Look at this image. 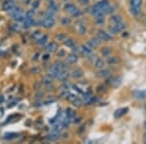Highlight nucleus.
Listing matches in <instances>:
<instances>
[{
	"instance_id": "nucleus-1",
	"label": "nucleus",
	"mask_w": 146,
	"mask_h": 144,
	"mask_svg": "<svg viewBox=\"0 0 146 144\" xmlns=\"http://www.w3.org/2000/svg\"><path fill=\"white\" fill-rule=\"evenodd\" d=\"M64 10L66 11L67 13H69L71 16H73V17H78V16H80L82 14L81 11H80L77 7H75L73 4H70V3H68L64 6Z\"/></svg>"
},
{
	"instance_id": "nucleus-2",
	"label": "nucleus",
	"mask_w": 146,
	"mask_h": 144,
	"mask_svg": "<svg viewBox=\"0 0 146 144\" xmlns=\"http://www.w3.org/2000/svg\"><path fill=\"white\" fill-rule=\"evenodd\" d=\"M55 20H54L52 17H46L45 19H44L43 21H42V25H43L45 28H52L54 27V25H55Z\"/></svg>"
},
{
	"instance_id": "nucleus-3",
	"label": "nucleus",
	"mask_w": 146,
	"mask_h": 144,
	"mask_svg": "<svg viewBox=\"0 0 146 144\" xmlns=\"http://www.w3.org/2000/svg\"><path fill=\"white\" fill-rule=\"evenodd\" d=\"M98 38L100 40H103V41H109V40L113 39L112 35L106 32L105 30H98Z\"/></svg>"
},
{
	"instance_id": "nucleus-4",
	"label": "nucleus",
	"mask_w": 146,
	"mask_h": 144,
	"mask_svg": "<svg viewBox=\"0 0 146 144\" xmlns=\"http://www.w3.org/2000/svg\"><path fill=\"white\" fill-rule=\"evenodd\" d=\"M125 28H126V25L121 22V23H116V25H113L111 27V30H112L113 33H118V32H121L122 30H124Z\"/></svg>"
},
{
	"instance_id": "nucleus-5",
	"label": "nucleus",
	"mask_w": 146,
	"mask_h": 144,
	"mask_svg": "<svg viewBox=\"0 0 146 144\" xmlns=\"http://www.w3.org/2000/svg\"><path fill=\"white\" fill-rule=\"evenodd\" d=\"M48 2H49V3H48L49 11H51L52 13H56V12H58L60 8H58V4H56L54 0H49Z\"/></svg>"
},
{
	"instance_id": "nucleus-6",
	"label": "nucleus",
	"mask_w": 146,
	"mask_h": 144,
	"mask_svg": "<svg viewBox=\"0 0 146 144\" xmlns=\"http://www.w3.org/2000/svg\"><path fill=\"white\" fill-rule=\"evenodd\" d=\"M10 12H11V17L13 18L14 20L17 19L18 17H20L21 15H23V11L20 7H15V8L12 9Z\"/></svg>"
},
{
	"instance_id": "nucleus-7",
	"label": "nucleus",
	"mask_w": 146,
	"mask_h": 144,
	"mask_svg": "<svg viewBox=\"0 0 146 144\" xmlns=\"http://www.w3.org/2000/svg\"><path fill=\"white\" fill-rule=\"evenodd\" d=\"M16 7L15 5V1L14 0H9V1L5 2V3L3 4V10L4 11H7V12H10L12 9H14Z\"/></svg>"
},
{
	"instance_id": "nucleus-8",
	"label": "nucleus",
	"mask_w": 146,
	"mask_h": 144,
	"mask_svg": "<svg viewBox=\"0 0 146 144\" xmlns=\"http://www.w3.org/2000/svg\"><path fill=\"white\" fill-rule=\"evenodd\" d=\"M23 27L25 28H29L30 27L34 25V19L33 18H25V21L23 22Z\"/></svg>"
},
{
	"instance_id": "nucleus-9",
	"label": "nucleus",
	"mask_w": 146,
	"mask_h": 144,
	"mask_svg": "<svg viewBox=\"0 0 146 144\" xmlns=\"http://www.w3.org/2000/svg\"><path fill=\"white\" fill-rule=\"evenodd\" d=\"M56 49H58V44L56 42H50L46 47V50L48 53H53V52H56Z\"/></svg>"
},
{
	"instance_id": "nucleus-10",
	"label": "nucleus",
	"mask_w": 146,
	"mask_h": 144,
	"mask_svg": "<svg viewBox=\"0 0 146 144\" xmlns=\"http://www.w3.org/2000/svg\"><path fill=\"white\" fill-rule=\"evenodd\" d=\"M128 110H129V108H128V107L120 108V109L116 110V111H115V113H114L115 118H120V117H122L123 115H125L127 112H128Z\"/></svg>"
},
{
	"instance_id": "nucleus-11",
	"label": "nucleus",
	"mask_w": 146,
	"mask_h": 144,
	"mask_svg": "<svg viewBox=\"0 0 146 144\" xmlns=\"http://www.w3.org/2000/svg\"><path fill=\"white\" fill-rule=\"evenodd\" d=\"M71 75H72L73 78H75V79H80V78L83 77L84 73L81 69H80V68H76V69H74L72 71Z\"/></svg>"
},
{
	"instance_id": "nucleus-12",
	"label": "nucleus",
	"mask_w": 146,
	"mask_h": 144,
	"mask_svg": "<svg viewBox=\"0 0 146 144\" xmlns=\"http://www.w3.org/2000/svg\"><path fill=\"white\" fill-rule=\"evenodd\" d=\"M77 60H78V56L76 55L75 53H72V54H70V55H68L67 56V61H68V63H75V62H77Z\"/></svg>"
},
{
	"instance_id": "nucleus-13",
	"label": "nucleus",
	"mask_w": 146,
	"mask_h": 144,
	"mask_svg": "<svg viewBox=\"0 0 146 144\" xmlns=\"http://www.w3.org/2000/svg\"><path fill=\"white\" fill-rule=\"evenodd\" d=\"M88 45L91 47L92 49H95L98 46V45H100V40L96 39V38H92V39L89 40Z\"/></svg>"
},
{
	"instance_id": "nucleus-14",
	"label": "nucleus",
	"mask_w": 146,
	"mask_h": 144,
	"mask_svg": "<svg viewBox=\"0 0 146 144\" xmlns=\"http://www.w3.org/2000/svg\"><path fill=\"white\" fill-rule=\"evenodd\" d=\"M49 37L47 35H42L39 39H37V45L39 46H44V45L47 44V41H48Z\"/></svg>"
},
{
	"instance_id": "nucleus-15",
	"label": "nucleus",
	"mask_w": 146,
	"mask_h": 144,
	"mask_svg": "<svg viewBox=\"0 0 146 144\" xmlns=\"http://www.w3.org/2000/svg\"><path fill=\"white\" fill-rule=\"evenodd\" d=\"M135 96L138 100H144V98H146V90H144V91L135 92Z\"/></svg>"
},
{
	"instance_id": "nucleus-16",
	"label": "nucleus",
	"mask_w": 146,
	"mask_h": 144,
	"mask_svg": "<svg viewBox=\"0 0 146 144\" xmlns=\"http://www.w3.org/2000/svg\"><path fill=\"white\" fill-rule=\"evenodd\" d=\"M81 51H82V53L85 54V55H87V56H89V55H91L92 54V48L90 46H86V45H83V46H81Z\"/></svg>"
},
{
	"instance_id": "nucleus-17",
	"label": "nucleus",
	"mask_w": 146,
	"mask_h": 144,
	"mask_svg": "<svg viewBox=\"0 0 146 144\" xmlns=\"http://www.w3.org/2000/svg\"><path fill=\"white\" fill-rule=\"evenodd\" d=\"M98 76L100 78H106L109 76V71L106 69L101 68V69H100V71L98 72Z\"/></svg>"
},
{
	"instance_id": "nucleus-18",
	"label": "nucleus",
	"mask_w": 146,
	"mask_h": 144,
	"mask_svg": "<svg viewBox=\"0 0 146 144\" xmlns=\"http://www.w3.org/2000/svg\"><path fill=\"white\" fill-rule=\"evenodd\" d=\"M67 77H68V73H67L66 70H62L56 78L60 79V80H62V81H65V80L67 79Z\"/></svg>"
},
{
	"instance_id": "nucleus-19",
	"label": "nucleus",
	"mask_w": 146,
	"mask_h": 144,
	"mask_svg": "<svg viewBox=\"0 0 146 144\" xmlns=\"http://www.w3.org/2000/svg\"><path fill=\"white\" fill-rule=\"evenodd\" d=\"M50 138L54 141L58 140V139L60 138V133H58V131H55V129H53V131L50 133Z\"/></svg>"
},
{
	"instance_id": "nucleus-20",
	"label": "nucleus",
	"mask_w": 146,
	"mask_h": 144,
	"mask_svg": "<svg viewBox=\"0 0 146 144\" xmlns=\"http://www.w3.org/2000/svg\"><path fill=\"white\" fill-rule=\"evenodd\" d=\"M104 64H105L104 61L101 60V58H98L95 62V66L98 68V69H101V68H103L104 67Z\"/></svg>"
},
{
	"instance_id": "nucleus-21",
	"label": "nucleus",
	"mask_w": 146,
	"mask_h": 144,
	"mask_svg": "<svg viewBox=\"0 0 146 144\" xmlns=\"http://www.w3.org/2000/svg\"><path fill=\"white\" fill-rule=\"evenodd\" d=\"M19 136V133H6L4 135V138L7 139V140H11V139H15L17 138Z\"/></svg>"
},
{
	"instance_id": "nucleus-22",
	"label": "nucleus",
	"mask_w": 146,
	"mask_h": 144,
	"mask_svg": "<svg viewBox=\"0 0 146 144\" xmlns=\"http://www.w3.org/2000/svg\"><path fill=\"white\" fill-rule=\"evenodd\" d=\"M64 44H65V46L69 47V48H73L76 43H75V40L70 39V38H66L64 40Z\"/></svg>"
},
{
	"instance_id": "nucleus-23",
	"label": "nucleus",
	"mask_w": 146,
	"mask_h": 144,
	"mask_svg": "<svg viewBox=\"0 0 146 144\" xmlns=\"http://www.w3.org/2000/svg\"><path fill=\"white\" fill-rule=\"evenodd\" d=\"M110 21H111L114 25H116V23H119L122 22V18H121V16H119V15H114L111 17V20Z\"/></svg>"
},
{
	"instance_id": "nucleus-24",
	"label": "nucleus",
	"mask_w": 146,
	"mask_h": 144,
	"mask_svg": "<svg viewBox=\"0 0 146 144\" xmlns=\"http://www.w3.org/2000/svg\"><path fill=\"white\" fill-rule=\"evenodd\" d=\"M77 31H78V33L80 35H83L86 32V27L84 25H82V23H80L78 27H77Z\"/></svg>"
},
{
	"instance_id": "nucleus-25",
	"label": "nucleus",
	"mask_w": 146,
	"mask_h": 144,
	"mask_svg": "<svg viewBox=\"0 0 146 144\" xmlns=\"http://www.w3.org/2000/svg\"><path fill=\"white\" fill-rule=\"evenodd\" d=\"M111 54V49L110 48H107V47H105V48H102L101 49V55L104 56H108Z\"/></svg>"
},
{
	"instance_id": "nucleus-26",
	"label": "nucleus",
	"mask_w": 146,
	"mask_h": 144,
	"mask_svg": "<svg viewBox=\"0 0 146 144\" xmlns=\"http://www.w3.org/2000/svg\"><path fill=\"white\" fill-rule=\"evenodd\" d=\"M44 83L46 84V86H49V85H51L53 83V76L52 75H48V76H46L44 78Z\"/></svg>"
},
{
	"instance_id": "nucleus-27",
	"label": "nucleus",
	"mask_w": 146,
	"mask_h": 144,
	"mask_svg": "<svg viewBox=\"0 0 146 144\" xmlns=\"http://www.w3.org/2000/svg\"><path fill=\"white\" fill-rule=\"evenodd\" d=\"M75 116V112L73 111L72 109H70V108H67L66 109V117L68 118V119L71 120L72 118H74Z\"/></svg>"
},
{
	"instance_id": "nucleus-28",
	"label": "nucleus",
	"mask_w": 146,
	"mask_h": 144,
	"mask_svg": "<svg viewBox=\"0 0 146 144\" xmlns=\"http://www.w3.org/2000/svg\"><path fill=\"white\" fill-rule=\"evenodd\" d=\"M131 6L139 8L141 6V4H142V0H131Z\"/></svg>"
},
{
	"instance_id": "nucleus-29",
	"label": "nucleus",
	"mask_w": 146,
	"mask_h": 144,
	"mask_svg": "<svg viewBox=\"0 0 146 144\" xmlns=\"http://www.w3.org/2000/svg\"><path fill=\"white\" fill-rule=\"evenodd\" d=\"M129 11H131V13L133 14V15H138V14H139V8H137V7L131 6Z\"/></svg>"
},
{
	"instance_id": "nucleus-30",
	"label": "nucleus",
	"mask_w": 146,
	"mask_h": 144,
	"mask_svg": "<svg viewBox=\"0 0 146 144\" xmlns=\"http://www.w3.org/2000/svg\"><path fill=\"white\" fill-rule=\"evenodd\" d=\"M117 61H118V58H115V56H112V58H109L107 60V62L109 63V64H113V63H117Z\"/></svg>"
},
{
	"instance_id": "nucleus-31",
	"label": "nucleus",
	"mask_w": 146,
	"mask_h": 144,
	"mask_svg": "<svg viewBox=\"0 0 146 144\" xmlns=\"http://www.w3.org/2000/svg\"><path fill=\"white\" fill-rule=\"evenodd\" d=\"M56 39L60 40V41L64 42V40L66 39V36H65V34H63V33H60V34L56 35Z\"/></svg>"
},
{
	"instance_id": "nucleus-32",
	"label": "nucleus",
	"mask_w": 146,
	"mask_h": 144,
	"mask_svg": "<svg viewBox=\"0 0 146 144\" xmlns=\"http://www.w3.org/2000/svg\"><path fill=\"white\" fill-rule=\"evenodd\" d=\"M96 23H98V25H103L104 23V19H103V16L102 17H96Z\"/></svg>"
},
{
	"instance_id": "nucleus-33",
	"label": "nucleus",
	"mask_w": 146,
	"mask_h": 144,
	"mask_svg": "<svg viewBox=\"0 0 146 144\" xmlns=\"http://www.w3.org/2000/svg\"><path fill=\"white\" fill-rule=\"evenodd\" d=\"M32 36H33L34 38H36V39H39L40 37L42 36V33H41V31H39V30H37V31L33 32V34H32Z\"/></svg>"
},
{
	"instance_id": "nucleus-34",
	"label": "nucleus",
	"mask_w": 146,
	"mask_h": 144,
	"mask_svg": "<svg viewBox=\"0 0 146 144\" xmlns=\"http://www.w3.org/2000/svg\"><path fill=\"white\" fill-rule=\"evenodd\" d=\"M39 5H40V1H39V0H34V1L31 3V6H32V8H33V9H36Z\"/></svg>"
},
{
	"instance_id": "nucleus-35",
	"label": "nucleus",
	"mask_w": 146,
	"mask_h": 144,
	"mask_svg": "<svg viewBox=\"0 0 146 144\" xmlns=\"http://www.w3.org/2000/svg\"><path fill=\"white\" fill-rule=\"evenodd\" d=\"M34 11L33 10H30L28 11L27 13V15H25V18H33L34 17Z\"/></svg>"
},
{
	"instance_id": "nucleus-36",
	"label": "nucleus",
	"mask_w": 146,
	"mask_h": 144,
	"mask_svg": "<svg viewBox=\"0 0 146 144\" xmlns=\"http://www.w3.org/2000/svg\"><path fill=\"white\" fill-rule=\"evenodd\" d=\"M73 104H74L75 106H81V104H82V101H81V100L80 98H77L76 100H75L74 101H73Z\"/></svg>"
},
{
	"instance_id": "nucleus-37",
	"label": "nucleus",
	"mask_w": 146,
	"mask_h": 144,
	"mask_svg": "<svg viewBox=\"0 0 146 144\" xmlns=\"http://www.w3.org/2000/svg\"><path fill=\"white\" fill-rule=\"evenodd\" d=\"M70 22H71V20H70L69 18L62 19V25H68V23H70Z\"/></svg>"
},
{
	"instance_id": "nucleus-38",
	"label": "nucleus",
	"mask_w": 146,
	"mask_h": 144,
	"mask_svg": "<svg viewBox=\"0 0 146 144\" xmlns=\"http://www.w3.org/2000/svg\"><path fill=\"white\" fill-rule=\"evenodd\" d=\"M68 100H70V101H71V102H73V101H74L75 100H76V98H77V96H74V94H68Z\"/></svg>"
},
{
	"instance_id": "nucleus-39",
	"label": "nucleus",
	"mask_w": 146,
	"mask_h": 144,
	"mask_svg": "<svg viewBox=\"0 0 146 144\" xmlns=\"http://www.w3.org/2000/svg\"><path fill=\"white\" fill-rule=\"evenodd\" d=\"M20 27L19 25H12V27H13L14 30H16V31H20V30H21V27Z\"/></svg>"
},
{
	"instance_id": "nucleus-40",
	"label": "nucleus",
	"mask_w": 146,
	"mask_h": 144,
	"mask_svg": "<svg viewBox=\"0 0 146 144\" xmlns=\"http://www.w3.org/2000/svg\"><path fill=\"white\" fill-rule=\"evenodd\" d=\"M65 55V52L64 51H60V52H58V58H62V56H64Z\"/></svg>"
},
{
	"instance_id": "nucleus-41",
	"label": "nucleus",
	"mask_w": 146,
	"mask_h": 144,
	"mask_svg": "<svg viewBox=\"0 0 146 144\" xmlns=\"http://www.w3.org/2000/svg\"><path fill=\"white\" fill-rule=\"evenodd\" d=\"M79 2H81L82 4H88L90 2V0H78Z\"/></svg>"
},
{
	"instance_id": "nucleus-42",
	"label": "nucleus",
	"mask_w": 146,
	"mask_h": 144,
	"mask_svg": "<svg viewBox=\"0 0 146 144\" xmlns=\"http://www.w3.org/2000/svg\"><path fill=\"white\" fill-rule=\"evenodd\" d=\"M17 102H18V100H17V101H16V100H15V101H13V102H11V103H10V105H8V107H9V108H10V107H13V106H15V105H16V103H17Z\"/></svg>"
},
{
	"instance_id": "nucleus-43",
	"label": "nucleus",
	"mask_w": 146,
	"mask_h": 144,
	"mask_svg": "<svg viewBox=\"0 0 146 144\" xmlns=\"http://www.w3.org/2000/svg\"><path fill=\"white\" fill-rule=\"evenodd\" d=\"M31 72H40V69H38V68H35V69H31Z\"/></svg>"
},
{
	"instance_id": "nucleus-44",
	"label": "nucleus",
	"mask_w": 146,
	"mask_h": 144,
	"mask_svg": "<svg viewBox=\"0 0 146 144\" xmlns=\"http://www.w3.org/2000/svg\"><path fill=\"white\" fill-rule=\"evenodd\" d=\"M49 56H49V54H46V55H44L43 58H44V60H48Z\"/></svg>"
},
{
	"instance_id": "nucleus-45",
	"label": "nucleus",
	"mask_w": 146,
	"mask_h": 144,
	"mask_svg": "<svg viewBox=\"0 0 146 144\" xmlns=\"http://www.w3.org/2000/svg\"><path fill=\"white\" fill-rule=\"evenodd\" d=\"M4 101V98H3V96H0V104H1L2 102Z\"/></svg>"
},
{
	"instance_id": "nucleus-46",
	"label": "nucleus",
	"mask_w": 146,
	"mask_h": 144,
	"mask_svg": "<svg viewBox=\"0 0 146 144\" xmlns=\"http://www.w3.org/2000/svg\"><path fill=\"white\" fill-rule=\"evenodd\" d=\"M143 142L146 143V133L144 134V136H143Z\"/></svg>"
}]
</instances>
